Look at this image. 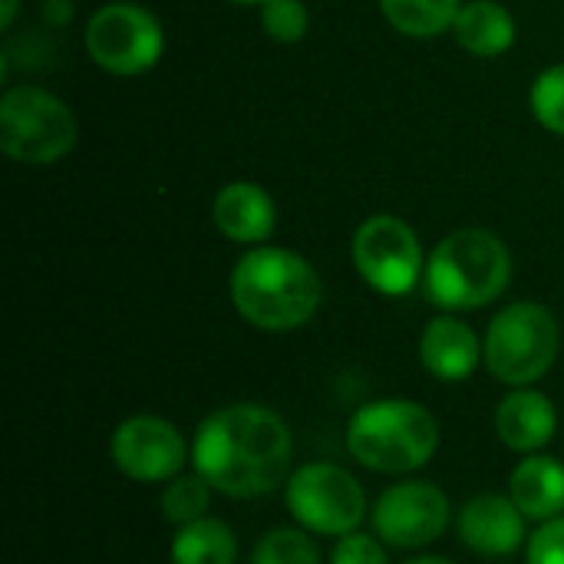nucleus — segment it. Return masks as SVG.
Masks as SVG:
<instances>
[{"mask_svg":"<svg viewBox=\"0 0 564 564\" xmlns=\"http://www.w3.org/2000/svg\"><path fill=\"white\" fill-rule=\"evenodd\" d=\"M453 509L440 486L433 482H400L387 489L370 512L373 535L390 549H426L449 529Z\"/></svg>","mask_w":564,"mask_h":564,"instance_id":"9d476101","label":"nucleus"},{"mask_svg":"<svg viewBox=\"0 0 564 564\" xmlns=\"http://www.w3.org/2000/svg\"><path fill=\"white\" fill-rule=\"evenodd\" d=\"M284 506L304 532L344 539L367 519L364 486L337 463H304L284 482Z\"/></svg>","mask_w":564,"mask_h":564,"instance_id":"0eeeda50","label":"nucleus"},{"mask_svg":"<svg viewBox=\"0 0 564 564\" xmlns=\"http://www.w3.org/2000/svg\"><path fill=\"white\" fill-rule=\"evenodd\" d=\"M79 139V126L73 109L40 89V86H13L0 99V149L13 162L26 165H53L73 152Z\"/></svg>","mask_w":564,"mask_h":564,"instance_id":"423d86ee","label":"nucleus"},{"mask_svg":"<svg viewBox=\"0 0 564 564\" xmlns=\"http://www.w3.org/2000/svg\"><path fill=\"white\" fill-rule=\"evenodd\" d=\"M165 33L152 10L112 0L99 7L86 23V50L93 63L112 76H139L162 56Z\"/></svg>","mask_w":564,"mask_h":564,"instance_id":"6e6552de","label":"nucleus"},{"mask_svg":"<svg viewBox=\"0 0 564 564\" xmlns=\"http://www.w3.org/2000/svg\"><path fill=\"white\" fill-rule=\"evenodd\" d=\"M525 522L529 519L512 502V496L482 492L459 509L456 532L469 552L486 558H502L525 545Z\"/></svg>","mask_w":564,"mask_h":564,"instance_id":"f8f14e48","label":"nucleus"},{"mask_svg":"<svg viewBox=\"0 0 564 564\" xmlns=\"http://www.w3.org/2000/svg\"><path fill=\"white\" fill-rule=\"evenodd\" d=\"M512 278V254L506 241L486 228H463L446 235L426 258L423 291L443 311H479L492 304Z\"/></svg>","mask_w":564,"mask_h":564,"instance_id":"7ed1b4c3","label":"nucleus"},{"mask_svg":"<svg viewBox=\"0 0 564 564\" xmlns=\"http://www.w3.org/2000/svg\"><path fill=\"white\" fill-rule=\"evenodd\" d=\"M311 13L304 0H264L261 3V26L278 43H297L307 33Z\"/></svg>","mask_w":564,"mask_h":564,"instance_id":"5701e85b","label":"nucleus"},{"mask_svg":"<svg viewBox=\"0 0 564 564\" xmlns=\"http://www.w3.org/2000/svg\"><path fill=\"white\" fill-rule=\"evenodd\" d=\"M380 7L390 26H397L406 36L426 40L440 36L456 23L463 0H380Z\"/></svg>","mask_w":564,"mask_h":564,"instance_id":"6ab92c4d","label":"nucleus"},{"mask_svg":"<svg viewBox=\"0 0 564 564\" xmlns=\"http://www.w3.org/2000/svg\"><path fill=\"white\" fill-rule=\"evenodd\" d=\"M509 496L529 522L564 516V466L552 456H525L509 476Z\"/></svg>","mask_w":564,"mask_h":564,"instance_id":"dca6fc26","label":"nucleus"},{"mask_svg":"<svg viewBox=\"0 0 564 564\" xmlns=\"http://www.w3.org/2000/svg\"><path fill=\"white\" fill-rule=\"evenodd\" d=\"M555 430H558V416L552 400L532 387H516L496 406V436L512 453H525V456L539 453L542 446L552 443Z\"/></svg>","mask_w":564,"mask_h":564,"instance_id":"4468645a","label":"nucleus"},{"mask_svg":"<svg viewBox=\"0 0 564 564\" xmlns=\"http://www.w3.org/2000/svg\"><path fill=\"white\" fill-rule=\"evenodd\" d=\"M330 564H390L387 549L377 535H364V532H350L344 539H337Z\"/></svg>","mask_w":564,"mask_h":564,"instance_id":"b1692460","label":"nucleus"},{"mask_svg":"<svg viewBox=\"0 0 564 564\" xmlns=\"http://www.w3.org/2000/svg\"><path fill=\"white\" fill-rule=\"evenodd\" d=\"M562 330L549 307L535 301H519L502 307L482 340V360L496 380L506 387L539 383L558 360Z\"/></svg>","mask_w":564,"mask_h":564,"instance_id":"39448f33","label":"nucleus"},{"mask_svg":"<svg viewBox=\"0 0 564 564\" xmlns=\"http://www.w3.org/2000/svg\"><path fill=\"white\" fill-rule=\"evenodd\" d=\"M440 449L436 416L413 400H377L347 423V453L370 473L406 476L423 469Z\"/></svg>","mask_w":564,"mask_h":564,"instance_id":"20e7f679","label":"nucleus"},{"mask_svg":"<svg viewBox=\"0 0 564 564\" xmlns=\"http://www.w3.org/2000/svg\"><path fill=\"white\" fill-rule=\"evenodd\" d=\"M235 311L258 330L284 334L304 327L324 297L321 278L307 258L288 248L248 251L228 281Z\"/></svg>","mask_w":564,"mask_h":564,"instance_id":"f03ea898","label":"nucleus"},{"mask_svg":"<svg viewBox=\"0 0 564 564\" xmlns=\"http://www.w3.org/2000/svg\"><path fill=\"white\" fill-rule=\"evenodd\" d=\"M532 112L535 119L555 132V135H564V63L558 66H549L539 73V79L532 83Z\"/></svg>","mask_w":564,"mask_h":564,"instance_id":"4be33fe9","label":"nucleus"},{"mask_svg":"<svg viewBox=\"0 0 564 564\" xmlns=\"http://www.w3.org/2000/svg\"><path fill=\"white\" fill-rule=\"evenodd\" d=\"M403 564H453L449 558H436V555H423V558H413V562H403Z\"/></svg>","mask_w":564,"mask_h":564,"instance_id":"bb28decb","label":"nucleus"},{"mask_svg":"<svg viewBox=\"0 0 564 564\" xmlns=\"http://www.w3.org/2000/svg\"><path fill=\"white\" fill-rule=\"evenodd\" d=\"M17 3H20V0H3V10H0V23H3V26H10V23H13V17H17Z\"/></svg>","mask_w":564,"mask_h":564,"instance_id":"a878e982","label":"nucleus"},{"mask_svg":"<svg viewBox=\"0 0 564 564\" xmlns=\"http://www.w3.org/2000/svg\"><path fill=\"white\" fill-rule=\"evenodd\" d=\"M456 43L479 56V59H492L512 50L516 43V20L512 13L496 3V0H469L459 7L456 23H453Z\"/></svg>","mask_w":564,"mask_h":564,"instance_id":"f3484780","label":"nucleus"},{"mask_svg":"<svg viewBox=\"0 0 564 564\" xmlns=\"http://www.w3.org/2000/svg\"><path fill=\"white\" fill-rule=\"evenodd\" d=\"M109 456L116 469L135 482H169L185 469L192 449L175 423L162 416H129L116 426Z\"/></svg>","mask_w":564,"mask_h":564,"instance_id":"9b49d317","label":"nucleus"},{"mask_svg":"<svg viewBox=\"0 0 564 564\" xmlns=\"http://www.w3.org/2000/svg\"><path fill=\"white\" fill-rule=\"evenodd\" d=\"M212 482L202 476V473H178L175 479H169V486L162 489V496H159V509H162V516L175 525V529H182V525H188V522H198V519H205V512H208V506H212Z\"/></svg>","mask_w":564,"mask_h":564,"instance_id":"aec40b11","label":"nucleus"},{"mask_svg":"<svg viewBox=\"0 0 564 564\" xmlns=\"http://www.w3.org/2000/svg\"><path fill=\"white\" fill-rule=\"evenodd\" d=\"M238 539L221 519H198L175 532L172 539V564H235Z\"/></svg>","mask_w":564,"mask_h":564,"instance_id":"a211bd4d","label":"nucleus"},{"mask_svg":"<svg viewBox=\"0 0 564 564\" xmlns=\"http://www.w3.org/2000/svg\"><path fill=\"white\" fill-rule=\"evenodd\" d=\"M482 360V340L459 317H433L420 337V364L443 383H459L473 377Z\"/></svg>","mask_w":564,"mask_h":564,"instance_id":"ddd939ff","label":"nucleus"},{"mask_svg":"<svg viewBox=\"0 0 564 564\" xmlns=\"http://www.w3.org/2000/svg\"><path fill=\"white\" fill-rule=\"evenodd\" d=\"M215 228L238 245H261L274 231V202L254 182H228L212 202Z\"/></svg>","mask_w":564,"mask_h":564,"instance_id":"2eb2a0df","label":"nucleus"},{"mask_svg":"<svg viewBox=\"0 0 564 564\" xmlns=\"http://www.w3.org/2000/svg\"><path fill=\"white\" fill-rule=\"evenodd\" d=\"M228 3H245L248 7V3H264V0H228Z\"/></svg>","mask_w":564,"mask_h":564,"instance_id":"cd10ccee","label":"nucleus"},{"mask_svg":"<svg viewBox=\"0 0 564 564\" xmlns=\"http://www.w3.org/2000/svg\"><path fill=\"white\" fill-rule=\"evenodd\" d=\"M525 564H564V516L539 525V532L529 539Z\"/></svg>","mask_w":564,"mask_h":564,"instance_id":"393cba45","label":"nucleus"},{"mask_svg":"<svg viewBox=\"0 0 564 564\" xmlns=\"http://www.w3.org/2000/svg\"><path fill=\"white\" fill-rule=\"evenodd\" d=\"M294 440L261 403H231L205 416L192 440V466L228 499L271 496L291 479Z\"/></svg>","mask_w":564,"mask_h":564,"instance_id":"f257e3e1","label":"nucleus"},{"mask_svg":"<svg viewBox=\"0 0 564 564\" xmlns=\"http://www.w3.org/2000/svg\"><path fill=\"white\" fill-rule=\"evenodd\" d=\"M354 264L360 278L387 297L416 291L426 271L416 231L397 215H373L357 228Z\"/></svg>","mask_w":564,"mask_h":564,"instance_id":"1a4fd4ad","label":"nucleus"},{"mask_svg":"<svg viewBox=\"0 0 564 564\" xmlns=\"http://www.w3.org/2000/svg\"><path fill=\"white\" fill-rule=\"evenodd\" d=\"M251 564H321V549L301 529H271L254 545Z\"/></svg>","mask_w":564,"mask_h":564,"instance_id":"412c9836","label":"nucleus"}]
</instances>
